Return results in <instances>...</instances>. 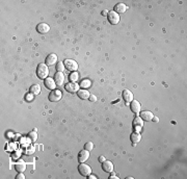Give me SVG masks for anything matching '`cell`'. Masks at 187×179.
<instances>
[{"label": "cell", "instance_id": "19", "mask_svg": "<svg viewBox=\"0 0 187 179\" xmlns=\"http://www.w3.org/2000/svg\"><path fill=\"white\" fill-rule=\"evenodd\" d=\"M15 169H16V171L19 172V173H23L26 170V163H24L23 160L18 161V163L15 165Z\"/></svg>", "mask_w": 187, "mask_h": 179}, {"label": "cell", "instance_id": "34", "mask_svg": "<svg viewBox=\"0 0 187 179\" xmlns=\"http://www.w3.org/2000/svg\"><path fill=\"white\" fill-rule=\"evenodd\" d=\"M103 14L104 15H108V12H107V10H103Z\"/></svg>", "mask_w": 187, "mask_h": 179}, {"label": "cell", "instance_id": "33", "mask_svg": "<svg viewBox=\"0 0 187 179\" xmlns=\"http://www.w3.org/2000/svg\"><path fill=\"white\" fill-rule=\"evenodd\" d=\"M88 178H91V179H96V178H97V176L92 175V174H91V175H88Z\"/></svg>", "mask_w": 187, "mask_h": 179}, {"label": "cell", "instance_id": "32", "mask_svg": "<svg viewBox=\"0 0 187 179\" xmlns=\"http://www.w3.org/2000/svg\"><path fill=\"white\" fill-rule=\"evenodd\" d=\"M119 177H117V176H116V175H110L109 176V179H117Z\"/></svg>", "mask_w": 187, "mask_h": 179}, {"label": "cell", "instance_id": "7", "mask_svg": "<svg viewBox=\"0 0 187 179\" xmlns=\"http://www.w3.org/2000/svg\"><path fill=\"white\" fill-rule=\"evenodd\" d=\"M130 108H131V110L133 112L135 115H138V113H140V110H141V105L140 103L137 101V100H133V101L130 102Z\"/></svg>", "mask_w": 187, "mask_h": 179}, {"label": "cell", "instance_id": "24", "mask_svg": "<svg viewBox=\"0 0 187 179\" xmlns=\"http://www.w3.org/2000/svg\"><path fill=\"white\" fill-rule=\"evenodd\" d=\"M69 78H70V80H71L72 82H76L78 80V78H79V75H78L77 72H73V73L70 74Z\"/></svg>", "mask_w": 187, "mask_h": 179}, {"label": "cell", "instance_id": "12", "mask_svg": "<svg viewBox=\"0 0 187 179\" xmlns=\"http://www.w3.org/2000/svg\"><path fill=\"white\" fill-rule=\"evenodd\" d=\"M133 126H134V128H135V131L136 132H140L141 128H142V126H143L142 119H141L140 117L135 118V119L133 120Z\"/></svg>", "mask_w": 187, "mask_h": 179}, {"label": "cell", "instance_id": "14", "mask_svg": "<svg viewBox=\"0 0 187 179\" xmlns=\"http://www.w3.org/2000/svg\"><path fill=\"white\" fill-rule=\"evenodd\" d=\"M36 30L40 34H47L50 30V26L47 23H39L36 26Z\"/></svg>", "mask_w": 187, "mask_h": 179}, {"label": "cell", "instance_id": "6", "mask_svg": "<svg viewBox=\"0 0 187 179\" xmlns=\"http://www.w3.org/2000/svg\"><path fill=\"white\" fill-rule=\"evenodd\" d=\"M66 91L69 93H77L79 91V84L77 82H69L66 84Z\"/></svg>", "mask_w": 187, "mask_h": 179}, {"label": "cell", "instance_id": "28", "mask_svg": "<svg viewBox=\"0 0 187 179\" xmlns=\"http://www.w3.org/2000/svg\"><path fill=\"white\" fill-rule=\"evenodd\" d=\"M88 99H90V100H91V101H92V102H96V101H97V97H96L95 95H91V96H90V98H88Z\"/></svg>", "mask_w": 187, "mask_h": 179}, {"label": "cell", "instance_id": "17", "mask_svg": "<svg viewBox=\"0 0 187 179\" xmlns=\"http://www.w3.org/2000/svg\"><path fill=\"white\" fill-rule=\"evenodd\" d=\"M128 10V6L126 5L125 3H117L116 6H114V12L117 13V14H124L126 13V10Z\"/></svg>", "mask_w": 187, "mask_h": 179}, {"label": "cell", "instance_id": "3", "mask_svg": "<svg viewBox=\"0 0 187 179\" xmlns=\"http://www.w3.org/2000/svg\"><path fill=\"white\" fill-rule=\"evenodd\" d=\"M62 93L59 91V90H53V91L50 92L49 94V100L51 102H57L62 99Z\"/></svg>", "mask_w": 187, "mask_h": 179}, {"label": "cell", "instance_id": "8", "mask_svg": "<svg viewBox=\"0 0 187 179\" xmlns=\"http://www.w3.org/2000/svg\"><path fill=\"white\" fill-rule=\"evenodd\" d=\"M88 157H90V151L86 149H83L78 154V160H79L80 163H85L88 159Z\"/></svg>", "mask_w": 187, "mask_h": 179}, {"label": "cell", "instance_id": "22", "mask_svg": "<svg viewBox=\"0 0 187 179\" xmlns=\"http://www.w3.org/2000/svg\"><path fill=\"white\" fill-rule=\"evenodd\" d=\"M28 137L31 139V142H36L38 139V134H36V129H33L28 134Z\"/></svg>", "mask_w": 187, "mask_h": 179}, {"label": "cell", "instance_id": "18", "mask_svg": "<svg viewBox=\"0 0 187 179\" xmlns=\"http://www.w3.org/2000/svg\"><path fill=\"white\" fill-rule=\"evenodd\" d=\"M77 95H78V97H79L80 99L85 100V99H88V98H90L91 94H90V92H88L86 89H82V90H79V91L77 92Z\"/></svg>", "mask_w": 187, "mask_h": 179}, {"label": "cell", "instance_id": "16", "mask_svg": "<svg viewBox=\"0 0 187 179\" xmlns=\"http://www.w3.org/2000/svg\"><path fill=\"white\" fill-rule=\"evenodd\" d=\"M153 117H154V115L151 112H149V110H145V112L140 113V118L142 119V121H147V122L152 121Z\"/></svg>", "mask_w": 187, "mask_h": 179}, {"label": "cell", "instance_id": "10", "mask_svg": "<svg viewBox=\"0 0 187 179\" xmlns=\"http://www.w3.org/2000/svg\"><path fill=\"white\" fill-rule=\"evenodd\" d=\"M45 64H46L47 66H53V65H56L57 64V55L54 53L49 54V55L46 57V63H45Z\"/></svg>", "mask_w": 187, "mask_h": 179}, {"label": "cell", "instance_id": "5", "mask_svg": "<svg viewBox=\"0 0 187 179\" xmlns=\"http://www.w3.org/2000/svg\"><path fill=\"white\" fill-rule=\"evenodd\" d=\"M107 18H108V21L110 22V24H112V25H117V24L119 22V15L114 12V10H110V12H108Z\"/></svg>", "mask_w": 187, "mask_h": 179}, {"label": "cell", "instance_id": "4", "mask_svg": "<svg viewBox=\"0 0 187 179\" xmlns=\"http://www.w3.org/2000/svg\"><path fill=\"white\" fill-rule=\"evenodd\" d=\"M64 64H65V67H66L67 69L69 70V71H72V72H76V71H77L78 64H77V62H75L74 60L67 58V60L64 62Z\"/></svg>", "mask_w": 187, "mask_h": 179}, {"label": "cell", "instance_id": "11", "mask_svg": "<svg viewBox=\"0 0 187 179\" xmlns=\"http://www.w3.org/2000/svg\"><path fill=\"white\" fill-rule=\"evenodd\" d=\"M54 81H55L56 86H62V84H64L65 81V75L62 72H57V73H55V75H54Z\"/></svg>", "mask_w": 187, "mask_h": 179}, {"label": "cell", "instance_id": "30", "mask_svg": "<svg viewBox=\"0 0 187 179\" xmlns=\"http://www.w3.org/2000/svg\"><path fill=\"white\" fill-rule=\"evenodd\" d=\"M104 160H106V159H105V156H100V157H99V161H100V163H103Z\"/></svg>", "mask_w": 187, "mask_h": 179}, {"label": "cell", "instance_id": "1", "mask_svg": "<svg viewBox=\"0 0 187 179\" xmlns=\"http://www.w3.org/2000/svg\"><path fill=\"white\" fill-rule=\"evenodd\" d=\"M49 74V69L46 64H39L38 68H36V75L40 79L45 80L48 77Z\"/></svg>", "mask_w": 187, "mask_h": 179}, {"label": "cell", "instance_id": "23", "mask_svg": "<svg viewBox=\"0 0 187 179\" xmlns=\"http://www.w3.org/2000/svg\"><path fill=\"white\" fill-rule=\"evenodd\" d=\"M91 84H92V82H91V80L88 79H83L81 82H80V87L83 89H88L91 87Z\"/></svg>", "mask_w": 187, "mask_h": 179}, {"label": "cell", "instance_id": "2", "mask_svg": "<svg viewBox=\"0 0 187 179\" xmlns=\"http://www.w3.org/2000/svg\"><path fill=\"white\" fill-rule=\"evenodd\" d=\"M78 171L83 177H88V175H91L92 173V168L88 165H85L84 163H81L78 167Z\"/></svg>", "mask_w": 187, "mask_h": 179}, {"label": "cell", "instance_id": "27", "mask_svg": "<svg viewBox=\"0 0 187 179\" xmlns=\"http://www.w3.org/2000/svg\"><path fill=\"white\" fill-rule=\"evenodd\" d=\"M33 94H27V95L25 96V99H26V101H32L33 100Z\"/></svg>", "mask_w": 187, "mask_h": 179}, {"label": "cell", "instance_id": "9", "mask_svg": "<svg viewBox=\"0 0 187 179\" xmlns=\"http://www.w3.org/2000/svg\"><path fill=\"white\" fill-rule=\"evenodd\" d=\"M102 169L107 173H112L114 172V163L110 160H104L102 163Z\"/></svg>", "mask_w": 187, "mask_h": 179}, {"label": "cell", "instance_id": "13", "mask_svg": "<svg viewBox=\"0 0 187 179\" xmlns=\"http://www.w3.org/2000/svg\"><path fill=\"white\" fill-rule=\"evenodd\" d=\"M123 98L125 100L126 103H130L131 101H133V94L130 90H124L123 91Z\"/></svg>", "mask_w": 187, "mask_h": 179}, {"label": "cell", "instance_id": "15", "mask_svg": "<svg viewBox=\"0 0 187 179\" xmlns=\"http://www.w3.org/2000/svg\"><path fill=\"white\" fill-rule=\"evenodd\" d=\"M44 84H45V87H46L47 89L51 90V91L55 90L56 84H55V81H54V79H52L51 77H47L46 79L44 80Z\"/></svg>", "mask_w": 187, "mask_h": 179}, {"label": "cell", "instance_id": "21", "mask_svg": "<svg viewBox=\"0 0 187 179\" xmlns=\"http://www.w3.org/2000/svg\"><path fill=\"white\" fill-rule=\"evenodd\" d=\"M30 93L33 94V95H39L41 93V87L40 84H33V86L30 87Z\"/></svg>", "mask_w": 187, "mask_h": 179}, {"label": "cell", "instance_id": "25", "mask_svg": "<svg viewBox=\"0 0 187 179\" xmlns=\"http://www.w3.org/2000/svg\"><path fill=\"white\" fill-rule=\"evenodd\" d=\"M55 68H56V70H57V72H64V70H65V64L64 63H58V64H56L55 65Z\"/></svg>", "mask_w": 187, "mask_h": 179}, {"label": "cell", "instance_id": "20", "mask_svg": "<svg viewBox=\"0 0 187 179\" xmlns=\"http://www.w3.org/2000/svg\"><path fill=\"white\" fill-rule=\"evenodd\" d=\"M130 139H131V142L133 144H137V143H140V139H141V135L140 132H132L131 135H130Z\"/></svg>", "mask_w": 187, "mask_h": 179}, {"label": "cell", "instance_id": "26", "mask_svg": "<svg viewBox=\"0 0 187 179\" xmlns=\"http://www.w3.org/2000/svg\"><path fill=\"white\" fill-rule=\"evenodd\" d=\"M84 149L88 150V151H91V150L94 149V144L92 142H88V143H85V145H84Z\"/></svg>", "mask_w": 187, "mask_h": 179}, {"label": "cell", "instance_id": "31", "mask_svg": "<svg viewBox=\"0 0 187 179\" xmlns=\"http://www.w3.org/2000/svg\"><path fill=\"white\" fill-rule=\"evenodd\" d=\"M152 121H154L155 123H157V122L159 121V119H158L157 117H153V120H152Z\"/></svg>", "mask_w": 187, "mask_h": 179}, {"label": "cell", "instance_id": "29", "mask_svg": "<svg viewBox=\"0 0 187 179\" xmlns=\"http://www.w3.org/2000/svg\"><path fill=\"white\" fill-rule=\"evenodd\" d=\"M16 178L17 179H25V175L22 174V173H20V174H18V175H17Z\"/></svg>", "mask_w": 187, "mask_h": 179}]
</instances>
